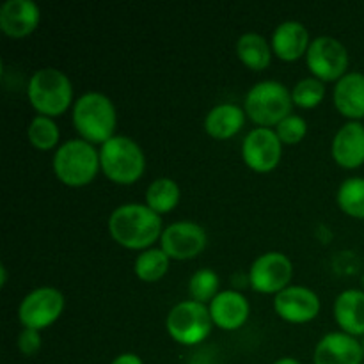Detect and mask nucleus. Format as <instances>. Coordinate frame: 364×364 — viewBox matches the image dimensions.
<instances>
[{
	"instance_id": "obj_29",
	"label": "nucleus",
	"mask_w": 364,
	"mask_h": 364,
	"mask_svg": "<svg viewBox=\"0 0 364 364\" xmlns=\"http://www.w3.org/2000/svg\"><path fill=\"white\" fill-rule=\"evenodd\" d=\"M306 132H308V124L301 116H295V114L288 116L287 119H283L276 127V134L279 141L288 146L299 144L306 137Z\"/></svg>"
},
{
	"instance_id": "obj_18",
	"label": "nucleus",
	"mask_w": 364,
	"mask_h": 364,
	"mask_svg": "<svg viewBox=\"0 0 364 364\" xmlns=\"http://www.w3.org/2000/svg\"><path fill=\"white\" fill-rule=\"evenodd\" d=\"M308 28L299 21H284L274 31L272 34V50L281 60L294 63L301 59L309 48Z\"/></svg>"
},
{
	"instance_id": "obj_8",
	"label": "nucleus",
	"mask_w": 364,
	"mask_h": 364,
	"mask_svg": "<svg viewBox=\"0 0 364 364\" xmlns=\"http://www.w3.org/2000/svg\"><path fill=\"white\" fill-rule=\"evenodd\" d=\"M306 63L315 78L322 82H338L347 75L348 52L338 39L320 36L309 45Z\"/></svg>"
},
{
	"instance_id": "obj_16",
	"label": "nucleus",
	"mask_w": 364,
	"mask_h": 364,
	"mask_svg": "<svg viewBox=\"0 0 364 364\" xmlns=\"http://www.w3.org/2000/svg\"><path fill=\"white\" fill-rule=\"evenodd\" d=\"M210 315L213 323L223 331H237L247 322L249 302L240 291L226 290L220 291L212 302H210Z\"/></svg>"
},
{
	"instance_id": "obj_12",
	"label": "nucleus",
	"mask_w": 364,
	"mask_h": 364,
	"mask_svg": "<svg viewBox=\"0 0 364 364\" xmlns=\"http://www.w3.org/2000/svg\"><path fill=\"white\" fill-rule=\"evenodd\" d=\"M206 231L199 224L180 220L164 230L160 237L162 251L171 259H192L201 255L206 247Z\"/></svg>"
},
{
	"instance_id": "obj_7",
	"label": "nucleus",
	"mask_w": 364,
	"mask_h": 364,
	"mask_svg": "<svg viewBox=\"0 0 364 364\" xmlns=\"http://www.w3.org/2000/svg\"><path fill=\"white\" fill-rule=\"evenodd\" d=\"M212 326L213 320L210 309L196 301H183L176 304L166 320L169 336L185 347L205 341L212 333Z\"/></svg>"
},
{
	"instance_id": "obj_31",
	"label": "nucleus",
	"mask_w": 364,
	"mask_h": 364,
	"mask_svg": "<svg viewBox=\"0 0 364 364\" xmlns=\"http://www.w3.org/2000/svg\"><path fill=\"white\" fill-rule=\"evenodd\" d=\"M110 364H144V363H142V359L139 358V355L130 354V352H128V354L117 355V358Z\"/></svg>"
},
{
	"instance_id": "obj_5",
	"label": "nucleus",
	"mask_w": 364,
	"mask_h": 364,
	"mask_svg": "<svg viewBox=\"0 0 364 364\" xmlns=\"http://www.w3.org/2000/svg\"><path fill=\"white\" fill-rule=\"evenodd\" d=\"M100 166L110 181L132 185L144 174L146 156L134 139L114 135L100 148Z\"/></svg>"
},
{
	"instance_id": "obj_4",
	"label": "nucleus",
	"mask_w": 364,
	"mask_h": 364,
	"mask_svg": "<svg viewBox=\"0 0 364 364\" xmlns=\"http://www.w3.org/2000/svg\"><path fill=\"white\" fill-rule=\"evenodd\" d=\"M28 102L39 112V116H63L71 107L73 85L71 80L57 68L38 70L28 80Z\"/></svg>"
},
{
	"instance_id": "obj_22",
	"label": "nucleus",
	"mask_w": 364,
	"mask_h": 364,
	"mask_svg": "<svg viewBox=\"0 0 364 364\" xmlns=\"http://www.w3.org/2000/svg\"><path fill=\"white\" fill-rule=\"evenodd\" d=\"M237 55L249 70L262 71L270 64V45L263 36L249 32L238 39Z\"/></svg>"
},
{
	"instance_id": "obj_19",
	"label": "nucleus",
	"mask_w": 364,
	"mask_h": 364,
	"mask_svg": "<svg viewBox=\"0 0 364 364\" xmlns=\"http://www.w3.org/2000/svg\"><path fill=\"white\" fill-rule=\"evenodd\" d=\"M334 105L338 112L350 119L364 117V75L359 71L347 73L336 82Z\"/></svg>"
},
{
	"instance_id": "obj_6",
	"label": "nucleus",
	"mask_w": 364,
	"mask_h": 364,
	"mask_svg": "<svg viewBox=\"0 0 364 364\" xmlns=\"http://www.w3.org/2000/svg\"><path fill=\"white\" fill-rule=\"evenodd\" d=\"M291 92L276 80H265L252 85L244 102V110L249 119L262 128L277 127L281 121L291 116Z\"/></svg>"
},
{
	"instance_id": "obj_23",
	"label": "nucleus",
	"mask_w": 364,
	"mask_h": 364,
	"mask_svg": "<svg viewBox=\"0 0 364 364\" xmlns=\"http://www.w3.org/2000/svg\"><path fill=\"white\" fill-rule=\"evenodd\" d=\"M180 203V187L171 178H159L146 191V206L155 213H167Z\"/></svg>"
},
{
	"instance_id": "obj_2",
	"label": "nucleus",
	"mask_w": 364,
	"mask_h": 364,
	"mask_svg": "<svg viewBox=\"0 0 364 364\" xmlns=\"http://www.w3.org/2000/svg\"><path fill=\"white\" fill-rule=\"evenodd\" d=\"M116 109L109 96L85 92L73 105V124L80 137L91 144H105L116 130Z\"/></svg>"
},
{
	"instance_id": "obj_27",
	"label": "nucleus",
	"mask_w": 364,
	"mask_h": 364,
	"mask_svg": "<svg viewBox=\"0 0 364 364\" xmlns=\"http://www.w3.org/2000/svg\"><path fill=\"white\" fill-rule=\"evenodd\" d=\"M217 290H219V276L212 269L198 270L188 281V294L192 301L201 302V304L212 302L219 295Z\"/></svg>"
},
{
	"instance_id": "obj_24",
	"label": "nucleus",
	"mask_w": 364,
	"mask_h": 364,
	"mask_svg": "<svg viewBox=\"0 0 364 364\" xmlns=\"http://www.w3.org/2000/svg\"><path fill=\"white\" fill-rule=\"evenodd\" d=\"M169 262L171 258L162 249H148L135 259V274L144 283H155L166 276L169 270Z\"/></svg>"
},
{
	"instance_id": "obj_26",
	"label": "nucleus",
	"mask_w": 364,
	"mask_h": 364,
	"mask_svg": "<svg viewBox=\"0 0 364 364\" xmlns=\"http://www.w3.org/2000/svg\"><path fill=\"white\" fill-rule=\"evenodd\" d=\"M28 142L41 151L53 149L59 142V128L53 123L52 117L36 116L27 128Z\"/></svg>"
},
{
	"instance_id": "obj_11",
	"label": "nucleus",
	"mask_w": 364,
	"mask_h": 364,
	"mask_svg": "<svg viewBox=\"0 0 364 364\" xmlns=\"http://www.w3.org/2000/svg\"><path fill=\"white\" fill-rule=\"evenodd\" d=\"M283 142L270 128H255L249 132L242 144V156L249 169L256 173H270L281 162Z\"/></svg>"
},
{
	"instance_id": "obj_10",
	"label": "nucleus",
	"mask_w": 364,
	"mask_h": 364,
	"mask_svg": "<svg viewBox=\"0 0 364 364\" xmlns=\"http://www.w3.org/2000/svg\"><path fill=\"white\" fill-rule=\"evenodd\" d=\"M294 267L283 252H265L255 259L249 270V284L259 294H279L290 284Z\"/></svg>"
},
{
	"instance_id": "obj_34",
	"label": "nucleus",
	"mask_w": 364,
	"mask_h": 364,
	"mask_svg": "<svg viewBox=\"0 0 364 364\" xmlns=\"http://www.w3.org/2000/svg\"><path fill=\"white\" fill-rule=\"evenodd\" d=\"M363 348H364V340H363Z\"/></svg>"
},
{
	"instance_id": "obj_3",
	"label": "nucleus",
	"mask_w": 364,
	"mask_h": 364,
	"mask_svg": "<svg viewBox=\"0 0 364 364\" xmlns=\"http://www.w3.org/2000/svg\"><path fill=\"white\" fill-rule=\"evenodd\" d=\"M100 169V153L95 144L84 139L63 142L53 155V173L68 187H85L95 180Z\"/></svg>"
},
{
	"instance_id": "obj_25",
	"label": "nucleus",
	"mask_w": 364,
	"mask_h": 364,
	"mask_svg": "<svg viewBox=\"0 0 364 364\" xmlns=\"http://www.w3.org/2000/svg\"><path fill=\"white\" fill-rule=\"evenodd\" d=\"M338 205L347 215L364 219V178H348L338 188Z\"/></svg>"
},
{
	"instance_id": "obj_30",
	"label": "nucleus",
	"mask_w": 364,
	"mask_h": 364,
	"mask_svg": "<svg viewBox=\"0 0 364 364\" xmlns=\"http://www.w3.org/2000/svg\"><path fill=\"white\" fill-rule=\"evenodd\" d=\"M18 348L21 350V354L28 355V358L38 354L39 348H41V336H39V331L36 329L21 331L20 338H18Z\"/></svg>"
},
{
	"instance_id": "obj_1",
	"label": "nucleus",
	"mask_w": 364,
	"mask_h": 364,
	"mask_svg": "<svg viewBox=\"0 0 364 364\" xmlns=\"http://www.w3.org/2000/svg\"><path fill=\"white\" fill-rule=\"evenodd\" d=\"M109 233L121 247L148 251L162 237V217L146 205H123L110 213Z\"/></svg>"
},
{
	"instance_id": "obj_9",
	"label": "nucleus",
	"mask_w": 364,
	"mask_h": 364,
	"mask_svg": "<svg viewBox=\"0 0 364 364\" xmlns=\"http://www.w3.org/2000/svg\"><path fill=\"white\" fill-rule=\"evenodd\" d=\"M64 309V297L57 288L43 287L31 291L21 301L18 318L25 329L43 331L52 326Z\"/></svg>"
},
{
	"instance_id": "obj_20",
	"label": "nucleus",
	"mask_w": 364,
	"mask_h": 364,
	"mask_svg": "<svg viewBox=\"0 0 364 364\" xmlns=\"http://www.w3.org/2000/svg\"><path fill=\"white\" fill-rule=\"evenodd\" d=\"M334 318L345 334L364 336V291L345 290L334 302Z\"/></svg>"
},
{
	"instance_id": "obj_14",
	"label": "nucleus",
	"mask_w": 364,
	"mask_h": 364,
	"mask_svg": "<svg viewBox=\"0 0 364 364\" xmlns=\"http://www.w3.org/2000/svg\"><path fill=\"white\" fill-rule=\"evenodd\" d=\"M364 348L354 336L329 333L318 341L313 361L315 364H363Z\"/></svg>"
},
{
	"instance_id": "obj_21",
	"label": "nucleus",
	"mask_w": 364,
	"mask_h": 364,
	"mask_svg": "<svg viewBox=\"0 0 364 364\" xmlns=\"http://www.w3.org/2000/svg\"><path fill=\"white\" fill-rule=\"evenodd\" d=\"M245 123V110L235 103H223L217 105L206 114L205 130L210 137L219 139H231L242 130Z\"/></svg>"
},
{
	"instance_id": "obj_32",
	"label": "nucleus",
	"mask_w": 364,
	"mask_h": 364,
	"mask_svg": "<svg viewBox=\"0 0 364 364\" xmlns=\"http://www.w3.org/2000/svg\"><path fill=\"white\" fill-rule=\"evenodd\" d=\"M274 364H301L297 361V359H294V358H283V359H279V361H276Z\"/></svg>"
},
{
	"instance_id": "obj_17",
	"label": "nucleus",
	"mask_w": 364,
	"mask_h": 364,
	"mask_svg": "<svg viewBox=\"0 0 364 364\" xmlns=\"http://www.w3.org/2000/svg\"><path fill=\"white\" fill-rule=\"evenodd\" d=\"M333 156L338 166L355 169L364 164V124L350 121L338 130L333 141Z\"/></svg>"
},
{
	"instance_id": "obj_15",
	"label": "nucleus",
	"mask_w": 364,
	"mask_h": 364,
	"mask_svg": "<svg viewBox=\"0 0 364 364\" xmlns=\"http://www.w3.org/2000/svg\"><path fill=\"white\" fill-rule=\"evenodd\" d=\"M41 20L38 4L32 0H7L0 7V28L14 39L32 34Z\"/></svg>"
},
{
	"instance_id": "obj_33",
	"label": "nucleus",
	"mask_w": 364,
	"mask_h": 364,
	"mask_svg": "<svg viewBox=\"0 0 364 364\" xmlns=\"http://www.w3.org/2000/svg\"><path fill=\"white\" fill-rule=\"evenodd\" d=\"M0 272H2V287H4V284H6V279H7V272H6V267H2V269H0Z\"/></svg>"
},
{
	"instance_id": "obj_28",
	"label": "nucleus",
	"mask_w": 364,
	"mask_h": 364,
	"mask_svg": "<svg viewBox=\"0 0 364 364\" xmlns=\"http://www.w3.org/2000/svg\"><path fill=\"white\" fill-rule=\"evenodd\" d=\"M323 96H326V85L315 77L301 80L291 91L294 105L301 107V109H313V107L320 105Z\"/></svg>"
},
{
	"instance_id": "obj_13",
	"label": "nucleus",
	"mask_w": 364,
	"mask_h": 364,
	"mask_svg": "<svg viewBox=\"0 0 364 364\" xmlns=\"http://www.w3.org/2000/svg\"><path fill=\"white\" fill-rule=\"evenodd\" d=\"M274 309L287 322L306 323L318 316L320 299L306 287H288L276 295Z\"/></svg>"
}]
</instances>
